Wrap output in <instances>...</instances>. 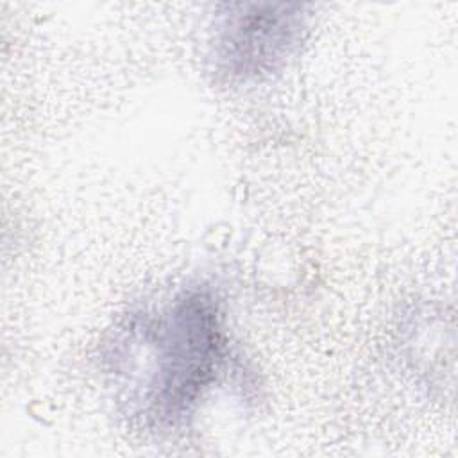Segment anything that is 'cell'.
<instances>
[{"instance_id":"cell-2","label":"cell","mask_w":458,"mask_h":458,"mask_svg":"<svg viewBox=\"0 0 458 458\" xmlns=\"http://www.w3.org/2000/svg\"><path fill=\"white\" fill-rule=\"evenodd\" d=\"M301 9L293 4L229 5L215 43L216 72L245 82L281 68L306 29Z\"/></svg>"},{"instance_id":"cell-1","label":"cell","mask_w":458,"mask_h":458,"mask_svg":"<svg viewBox=\"0 0 458 458\" xmlns=\"http://www.w3.org/2000/svg\"><path fill=\"white\" fill-rule=\"evenodd\" d=\"M157 329L147 401L150 415L170 426L182 420L215 381L225 340L218 306L206 290L177 297Z\"/></svg>"}]
</instances>
